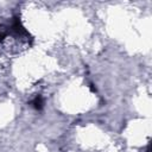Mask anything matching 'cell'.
<instances>
[{
	"label": "cell",
	"mask_w": 152,
	"mask_h": 152,
	"mask_svg": "<svg viewBox=\"0 0 152 152\" xmlns=\"http://www.w3.org/2000/svg\"><path fill=\"white\" fill-rule=\"evenodd\" d=\"M31 106H32L36 110H42L43 107H44V100H43V97H42L40 95H37V96L32 100Z\"/></svg>",
	"instance_id": "cell-1"
},
{
	"label": "cell",
	"mask_w": 152,
	"mask_h": 152,
	"mask_svg": "<svg viewBox=\"0 0 152 152\" xmlns=\"http://www.w3.org/2000/svg\"><path fill=\"white\" fill-rule=\"evenodd\" d=\"M146 152H150V146H147V147H146Z\"/></svg>",
	"instance_id": "cell-2"
}]
</instances>
